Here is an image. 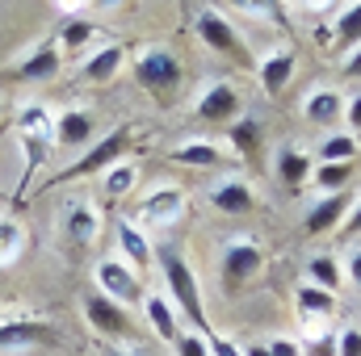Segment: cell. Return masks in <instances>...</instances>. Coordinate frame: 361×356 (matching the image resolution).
<instances>
[{"instance_id": "ab89813d", "label": "cell", "mask_w": 361, "mask_h": 356, "mask_svg": "<svg viewBox=\"0 0 361 356\" xmlns=\"http://www.w3.org/2000/svg\"><path fill=\"white\" fill-rule=\"evenodd\" d=\"M101 356H139V352H130V348H122V344H105Z\"/></svg>"}, {"instance_id": "f546056e", "label": "cell", "mask_w": 361, "mask_h": 356, "mask_svg": "<svg viewBox=\"0 0 361 356\" xmlns=\"http://www.w3.org/2000/svg\"><path fill=\"white\" fill-rule=\"evenodd\" d=\"M135 184H139V164H135V160H118L114 168L101 172V189H105V197H130Z\"/></svg>"}, {"instance_id": "6da1fadb", "label": "cell", "mask_w": 361, "mask_h": 356, "mask_svg": "<svg viewBox=\"0 0 361 356\" xmlns=\"http://www.w3.org/2000/svg\"><path fill=\"white\" fill-rule=\"evenodd\" d=\"M160 272H164V298L177 306L180 319H189V331H202L210 336V319H206V306H202V285H197V272L189 268V260H180L177 252H160Z\"/></svg>"}, {"instance_id": "9a60e30c", "label": "cell", "mask_w": 361, "mask_h": 356, "mask_svg": "<svg viewBox=\"0 0 361 356\" xmlns=\"http://www.w3.org/2000/svg\"><path fill=\"white\" fill-rule=\"evenodd\" d=\"M298 72V51L294 46H269L261 59H257V80H261V92L265 96H281V89L294 80Z\"/></svg>"}, {"instance_id": "1f68e13d", "label": "cell", "mask_w": 361, "mask_h": 356, "mask_svg": "<svg viewBox=\"0 0 361 356\" xmlns=\"http://www.w3.org/2000/svg\"><path fill=\"white\" fill-rule=\"evenodd\" d=\"M353 168H357V164H315L311 184H315L319 193H345L349 180H353Z\"/></svg>"}, {"instance_id": "7402d4cb", "label": "cell", "mask_w": 361, "mask_h": 356, "mask_svg": "<svg viewBox=\"0 0 361 356\" xmlns=\"http://www.w3.org/2000/svg\"><path fill=\"white\" fill-rule=\"evenodd\" d=\"M169 155L185 168H223V160H231V155H223V147L214 139H180V143H173Z\"/></svg>"}, {"instance_id": "3957f363", "label": "cell", "mask_w": 361, "mask_h": 356, "mask_svg": "<svg viewBox=\"0 0 361 356\" xmlns=\"http://www.w3.org/2000/svg\"><path fill=\"white\" fill-rule=\"evenodd\" d=\"M189 21H193V34L214 51V55H227L235 63H252L248 59V42L240 38L235 21L227 17V8H214V4H193L189 8Z\"/></svg>"}, {"instance_id": "e0dca14e", "label": "cell", "mask_w": 361, "mask_h": 356, "mask_svg": "<svg viewBox=\"0 0 361 356\" xmlns=\"http://www.w3.org/2000/svg\"><path fill=\"white\" fill-rule=\"evenodd\" d=\"M114 239H118V260H122L126 268H135V272L152 268L156 248H152L147 231H143V227H135V218H118V222H114Z\"/></svg>"}, {"instance_id": "d4e9b609", "label": "cell", "mask_w": 361, "mask_h": 356, "mask_svg": "<svg viewBox=\"0 0 361 356\" xmlns=\"http://www.w3.org/2000/svg\"><path fill=\"white\" fill-rule=\"evenodd\" d=\"M302 281H311V285H319V289L336 293V289L345 285L341 256H332V252H315V256H307V265H302Z\"/></svg>"}, {"instance_id": "5b68a950", "label": "cell", "mask_w": 361, "mask_h": 356, "mask_svg": "<svg viewBox=\"0 0 361 356\" xmlns=\"http://www.w3.org/2000/svg\"><path fill=\"white\" fill-rule=\"evenodd\" d=\"M240 109H244V101L231 80H202L193 92V105H189V113L210 126H231L240 117Z\"/></svg>"}, {"instance_id": "4fadbf2b", "label": "cell", "mask_w": 361, "mask_h": 356, "mask_svg": "<svg viewBox=\"0 0 361 356\" xmlns=\"http://www.w3.org/2000/svg\"><path fill=\"white\" fill-rule=\"evenodd\" d=\"M353 201H357V193H353V189H345V193H319V197H315V205H311V210H307V218H302V231H307V235L341 231V227H345V218H349V210H353Z\"/></svg>"}, {"instance_id": "74e56055", "label": "cell", "mask_w": 361, "mask_h": 356, "mask_svg": "<svg viewBox=\"0 0 361 356\" xmlns=\"http://www.w3.org/2000/svg\"><path fill=\"white\" fill-rule=\"evenodd\" d=\"M265 348H269V356H302V344L290 340V336H277V340H269Z\"/></svg>"}, {"instance_id": "e575fe53", "label": "cell", "mask_w": 361, "mask_h": 356, "mask_svg": "<svg viewBox=\"0 0 361 356\" xmlns=\"http://www.w3.org/2000/svg\"><path fill=\"white\" fill-rule=\"evenodd\" d=\"M341 122H345V130H349V134H357V139H361V92L345 96V117H341Z\"/></svg>"}, {"instance_id": "836d02e7", "label": "cell", "mask_w": 361, "mask_h": 356, "mask_svg": "<svg viewBox=\"0 0 361 356\" xmlns=\"http://www.w3.org/2000/svg\"><path fill=\"white\" fill-rule=\"evenodd\" d=\"M332 356H361V327H341L332 340Z\"/></svg>"}, {"instance_id": "83f0119b", "label": "cell", "mask_w": 361, "mask_h": 356, "mask_svg": "<svg viewBox=\"0 0 361 356\" xmlns=\"http://www.w3.org/2000/svg\"><path fill=\"white\" fill-rule=\"evenodd\" d=\"M332 38H336V46H341V55L353 51V46H361V0L336 4V13H332Z\"/></svg>"}, {"instance_id": "d6a6232c", "label": "cell", "mask_w": 361, "mask_h": 356, "mask_svg": "<svg viewBox=\"0 0 361 356\" xmlns=\"http://www.w3.org/2000/svg\"><path fill=\"white\" fill-rule=\"evenodd\" d=\"M173 348H177V356H210V340H206L202 331H189V327H185Z\"/></svg>"}, {"instance_id": "d590c367", "label": "cell", "mask_w": 361, "mask_h": 356, "mask_svg": "<svg viewBox=\"0 0 361 356\" xmlns=\"http://www.w3.org/2000/svg\"><path fill=\"white\" fill-rule=\"evenodd\" d=\"M341 268H345V281H353V289H361V243H353V248L345 252Z\"/></svg>"}, {"instance_id": "ba28073f", "label": "cell", "mask_w": 361, "mask_h": 356, "mask_svg": "<svg viewBox=\"0 0 361 356\" xmlns=\"http://www.w3.org/2000/svg\"><path fill=\"white\" fill-rule=\"evenodd\" d=\"M189 210V197L180 184H156L152 193H143L135 201V227H173L180 222V214Z\"/></svg>"}, {"instance_id": "cb8c5ba5", "label": "cell", "mask_w": 361, "mask_h": 356, "mask_svg": "<svg viewBox=\"0 0 361 356\" xmlns=\"http://www.w3.org/2000/svg\"><path fill=\"white\" fill-rule=\"evenodd\" d=\"M294 314H307V319H332L336 314V293L311 285V281H298L294 285Z\"/></svg>"}, {"instance_id": "4dcf8cb0", "label": "cell", "mask_w": 361, "mask_h": 356, "mask_svg": "<svg viewBox=\"0 0 361 356\" xmlns=\"http://www.w3.org/2000/svg\"><path fill=\"white\" fill-rule=\"evenodd\" d=\"M227 139H231V155H235V160H248V155H257V147H261L257 117H240V122H231Z\"/></svg>"}, {"instance_id": "d6986e66", "label": "cell", "mask_w": 361, "mask_h": 356, "mask_svg": "<svg viewBox=\"0 0 361 356\" xmlns=\"http://www.w3.org/2000/svg\"><path fill=\"white\" fill-rule=\"evenodd\" d=\"M298 109L315 126H341V117H345V92L336 89V84H311V89L302 92Z\"/></svg>"}, {"instance_id": "277c9868", "label": "cell", "mask_w": 361, "mask_h": 356, "mask_svg": "<svg viewBox=\"0 0 361 356\" xmlns=\"http://www.w3.org/2000/svg\"><path fill=\"white\" fill-rule=\"evenodd\" d=\"M130 63H135V76H139V84H143L147 92H156V96H169V92L180 84V76H185L180 59L169 51V46H160V42H147V46H139Z\"/></svg>"}, {"instance_id": "7a4b0ae2", "label": "cell", "mask_w": 361, "mask_h": 356, "mask_svg": "<svg viewBox=\"0 0 361 356\" xmlns=\"http://www.w3.org/2000/svg\"><path fill=\"white\" fill-rule=\"evenodd\" d=\"M17 139L25 147V177H21L25 184L55 151V109L47 101H25L17 109Z\"/></svg>"}, {"instance_id": "484cf974", "label": "cell", "mask_w": 361, "mask_h": 356, "mask_svg": "<svg viewBox=\"0 0 361 356\" xmlns=\"http://www.w3.org/2000/svg\"><path fill=\"white\" fill-rule=\"evenodd\" d=\"M97 38H101L97 21H63L55 34V46H59V55H89Z\"/></svg>"}, {"instance_id": "8d00e7d4", "label": "cell", "mask_w": 361, "mask_h": 356, "mask_svg": "<svg viewBox=\"0 0 361 356\" xmlns=\"http://www.w3.org/2000/svg\"><path fill=\"white\" fill-rule=\"evenodd\" d=\"M341 76H345V80H353V84L361 80V46H353V51H345V55H341Z\"/></svg>"}, {"instance_id": "4316f807", "label": "cell", "mask_w": 361, "mask_h": 356, "mask_svg": "<svg viewBox=\"0 0 361 356\" xmlns=\"http://www.w3.org/2000/svg\"><path fill=\"white\" fill-rule=\"evenodd\" d=\"M47 327L38 319H0V348H30V344H47Z\"/></svg>"}, {"instance_id": "b9f144b4", "label": "cell", "mask_w": 361, "mask_h": 356, "mask_svg": "<svg viewBox=\"0 0 361 356\" xmlns=\"http://www.w3.org/2000/svg\"><path fill=\"white\" fill-rule=\"evenodd\" d=\"M0 117H4V96H0Z\"/></svg>"}, {"instance_id": "60d3db41", "label": "cell", "mask_w": 361, "mask_h": 356, "mask_svg": "<svg viewBox=\"0 0 361 356\" xmlns=\"http://www.w3.org/2000/svg\"><path fill=\"white\" fill-rule=\"evenodd\" d=\"M244 356H269V348H265V344H248V348H244Z\"/></svg>"}, {"instance_id": "f35d334b", "label": "cell", "mask_w": 361, "mask_h": 356, "mask_svg": "<svg viewBox=\"0 0 361 356\" xmlns=\"http://www.w3.org/2000/svg\"><path fill=\"white\" fill-rule=\"evenodd\" d=\"M345 231L361 235V193H357V201H353V210H349V218H345Z\"/></svg>"}, {"instance_id": "30bf717a", "label": "cell", "mask_w": 361, "mask_h": 356, "mask_svg": "<svg viewBox=\"0 0 361 356\" xmlns=\"http://www.w3.org/2000/svg\"><path fill=\"white\" fill-rule=\"evenodd\" d=\"M261 265H265V248H261L257 239L235 235V239H227V243H223L219 272H223V281H227L231 289H240L244 281H252V276L261 272Z\"/></svg>"}, {"instance_id": "ac0fdd59", "label": "cell", "mask_w": 361, "mask_h": 356, "mask_svg": "<svg viewBox=\"0 0 361 356\" xmlns=\"http://www.w3.org/2000/svg\"><path fill=\"white\" fill-rule=\"evenodd\" d=\"M92 134H97V117L80 105H68L55 113V147L63 151H80V147H92Z\"/></svg>"}, {"instance_id": "44dd1931", "label": "cell", "mask_w": 361, "mask_h": 356, "mask_svg": "<svg viewBox=\"0 0 361 356\" xmlns=\"http://www.w3.org/2000/svg\"><path fill=\"white\" fill-rule=\"evenodd\" d=\"M139 310H143V319H147V327H152V336H156V340H164V344H177V336L185 331V327H180L177 306H173L164 293H143Z\"/></svg>"}, {"instance_id": "ffe728a7", "label": "cell", "mask_w": 361, "mask_h": 356, "mask_svg": "<svg viewBox=\"0 0 361 356\" xmlns=\"http://www.w3.org/2000/svg\"><path fill=\"white\" fill-rule=\"evenodd\" d=\"M315 172V155L302 147V143H281L277 147V155H273V177L281 180L290 193H298L307 180Z\"/></svg>"}, {"instance_id": "5bb4252c", "label": "cell", "mask_w": 361, "mask_h": 356, "mask_svg": "<svg viewBox=\"0 0 361 356\" xmlns=\"http://www.w3.org/2000/svg\"><path fill=\"white\" fill-rule=\"evenodd\" d=\"M130 63V51L122 46V42H101V46H92L89 55L80 59V80L85 84H109V80H118L122 76V68Z\"/></svg>"}, {"instance_id": "f1b7e54d", "label": "cell", "mask_w": 361, "mask_h": 356, "mask_svg": "<svg viewBox=\"0 0 361 356\" xmlns=\"http://www.w3.org/2000/svg\"><path fill=\"white\" fill-rule=\"evenodd\" d=\"M25 248H30V231H25V222H17L13 214H4V218H0V268L17 265V260L25 256Z\"/></svg>"}, {"instance_id": "7c38bea8", "label": "cell", "mask_w": 361, "mask_h": 356, "mask_svg": "<svg viewBox=\"0 0 361 356\" xmlns=\"http://www.w3.org/2000/svg\"><path fill=\"white\" fill-rule=\"evenodd\" d=\"M59 68H63V55H59L55 38H47V42L30 46V51L8 68V76H13V80H21V84H47V80H55V76H59Z\"/></svg>"}, {"instance_id": "603a6c76", "label": "cell", "mask_w": 361, "mask_h": 356, "mask_svg": "<svg viewBox=\"0 0 361 356\" xmlns=\"http://www.w3.org/2000/svg\"><path fill=\"white\" fill-rule=\"evenodd\" d=\"M361 139L349 130H328L324 143L315 147V164H357Z\"/></svg>"}, {"instance_id": "52a82bcc", "label": "cell", "mask_w": 361, "mask_h": 356, "mask_svg": "<svg viewBox=\"0 0 361 356\" xmlns=\"http://www.w3.org/2000/svg\"><path fill=\"white\" fill-rule=\"evenodd\" d=\"M126 147H130V130L122 126V130H109V134H101L97 143L89 147V155H80L76 164H68L63 172H59V184L63 180H85V177H97V172H105V168H114L118 160H126Z\"/></svg>"}, {"instance_id": "8992f818", "label": "cell", "mask_w": 361, "mask_h": 356, "mask_svg": "<svg viewBox=\"0 0 361 356\" xmlns=\"http://www.w3.org/2000/svg\"><path fill=\"white\" fill-rule=\"evenodd\" d=\"M92 281H97V293H105L109 302H118V306H139L143 302V281H139V272L135 268H126L118 256H101L97 265H92Z\"/></svg>"}, {"instance_id": "2e32d148", "label": "cell", "mask_w": 361, "mask_h": 356, "mask_svg": "<svg viewBox=\"0 0 361 356\" xmlns=\"http://www.w3.org/2000/svg\"><path fill=\"white\" fill-rule=\"evenodd\" d=\"M59 222H63L68 243H76V248H92L101 239V210L92 205L89 197H72L63 205V218Z\"/></svg>"}, {"instance_id": "9c48e42d", "label": "cell", "mask_w": 361, "mask_h": 356, "mask_svg": "<svg viewBox=\"0 0 361 356\" xmlns=\"http://www.w3.org/2000/svg\"><path fill=\"white\" fill-rule=\"evenodd\" d=\"M80 314H85V323H89L92 336H101V340H109V344H118V340L130 336V310L118 306V302H109V298L97 293V289H89V293L80 298Z\"/></svg>"}, {"instance_id": "8fae6325", "label": "cell", "mask_w": 361, "mask_h": 356, "mask_svg": "<svg viewBox=\"0 0 361 356\" xmlns=\"http://www.w3.org/2000/svg\"><path fill=\"white\" fill-rule=\"evenodd\" d=\"M206 201L219 210V214H252L257 205H261V193H257V184L244 177H223L214 180V184H206Z\"/></svg>"}, {"instance_id": "7bdbcfd3", "label": "cell", "mask_w": 361, "mask_h": 356, "mask_svg": "<svg viewBox=\"0 0 361 356\" xmlns=\"http://www.w3.org/2000/svg\"><path fill=\"white\" fill-rule=\"evenodd\" d=\"M139 356H152V352H139Z\"/></svg>"}]
</instances>
